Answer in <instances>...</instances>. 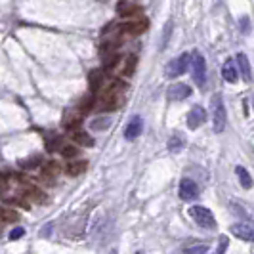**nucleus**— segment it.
Returning <instances> with one entry per match:
<instances>
[{"label":"nucleus","mask_w":254,"mask_h":254,"mask_svg":"<svg viewBox=\"0 0 254 254\" xmlns=\"http://www.w3.org/2000/svg\"><path fill=\"white\" fill-rule=\"evenodd\" d=\"M123 92H119L117 88L109 86L107 90L102 94L100 102H98V109L100 111H117V109L123 105V98H121Z\"/></svg>","instance_id":"f257e3e1"},{"label":"nucleus","mask_w":254,"mask_h":254,"mask_svg":"<svg viewBox=\"0 0 254 254\" xmlns=\"http://www.w3.org/2000/svg\"><path fill=\"white\" fill-rule=\"evenodd\" d=\"M228 123V115H226V107H224V102H222V96L216 94L212 98V125H214V132L222 134L224 128Z\"/></svg>","instance_id":"f03ea898"},{"label":"nucleus","mask_w":254,"mask_h":254,"mask_svg":"<svg viewBox=\"0 0 254 254\" xmlns=\"http://www.w3.org/2000/svg\"><path fill=\"white\" fill-rule=\"evenodd\" d=\"M191 65V54H180L176 55L174 59H170V63L166 65V76L168 78H176V76H180L183 73L187 71V67Z\"/></svg>","instance_id":"7ed1b4c3"},{"label":"nucleus","mask_w":254,"mask_h":254,"mask_svg":"<svg viewBox=\"0 0 254 254\" xmlns=\"http://www.w3.org/2000/svg\"><path fill=\"white\" fill-rule=\"evenodd\" d=\"M147 27H149V21H147V18L138 16V18H134L132 21L121 23V25H119V35L140 36V35H144L145 31H147Z\"/></svg>","instance_id":"20e7f679"},{"label":"nucleus","mask_w":254,"mask_h":254,"mask_svg":"<svg viewBox=\"0 0 254 254\" xmlns=\"http://www.w3.org/2000/svg\"><path fill=\"white\" fill-rule=\"evenodd\" d=\"M189 216L193 218L203 229H214L216 228V220H214L212 212L206 206H199V204L197 206H191L189 208Z\"/></svg>","instance_id":"39448f33"},{"label":"nucleus","mask_w":254,"mask_h":254,"mask_svg":"<svg viewBox=\"0 0 254 254\" xmlns=\"http://www.w3.org/2000/svg\"><path fill=\"white\" fill-rule=\"evenodd\" d=\"M191 73H193V80L197 82V86H204L206 80V61L201 52H191Z\"/></svg>","instance_id":"423d86ee"},{"label":"nucleus","mask_w":254,"mask_h":254,"mask_svg":"<svg viewBox=\"0 0 254 254\" xmlns=\"http://www.w3.org/2000/svg\"><path fill=\"white\" fill-rule=\"evenodd\" d=\"M204 121H206V111L201 107V105L191 107V111L187 113V127L191 128V130H197L199 127H203Z\"/></svg>","instance_id":"0eeeda50"},{"label":"nucleus","mask_w":254,"mask_h":254,"mask_svg":"<svg viewBox=\"0 0 254 254\" xmlns=\"http://www.w3.org/2000/svg\"><path fill=\"white\" fill-rule=\"evenodd\" d=\"M231 233L237 239H243L247 243H254V226L253 224H233L231 226Z\"/></svg>","instance_id":"6e6552de"},{"label":"nucleus","mask_w":254,"mask_h":254,"mask_svg":"<svg viewBox=\"0 0 254 254\" xmlns=\"http://www.w3.org/2000/svg\"><path fill=\"white\" fill-rule=\"evenodd\" d=\"M191 96V88L187 84H172L168 90H166V98L170 102H181L185 98Z\"/></svg>","instance_id":"1a4fd4ad"},{"label":"nucleus","mask_w":254,"mask_h":254,"mask_svg":"<svg viewBox=\"0 0 254 254\" xmlns=\"http://www.w3.org/2000/svg\"><path fill=\"white\" fill-rule=\"evenodd\" d=\"M199 195V187L193 180H181L180 181V197L181 201H193Z\"/></svg>","instance_id":"9d476101"},{"label":"nucleus","mask_w":254,"mask_h":254,"mask_svg":"<svg viewBox=\"0 0 254 254\" xmlns=\"http://www.w3.org/2000/svg\"><path fill=\"white\" fill-rule=\"evenodd\" d=\"M117 12L121 18H138L144 12V8L140 4H134V2H121L117 6Z\"/></svg>","instance_id":"9b49d317"},{"label":"nucleus","mask_w":254,"mask_h":254,"mask_svg":"<svg viewBox=\"0 0 254 254\" xmlns=\"http://www.w3.org/2000/svg\"><path fill=\"white\" fill-rule=\"evenodd\" d=\"M142 130H144V121H142L140 117H134V119L128 123V127L125 128V138H127L128 142H134V140L142 134Z\"/></svg>","instance_id":"f8f14e48"},{"label":"nucleus","mask_w":254,"mask_h":254,"mask_svg":"<svg viewBox=\"0 0 254 254\" xmlns=\"http://www.w3.org/2000/svg\"><path fill=\"white\" fill-rule=\"evenodd\" d=\"M59 172H61V164L57 161L42 164V180H46L48 183H54V180L59 176Z\"/></svg>","instance_id":"ddd939ff"},{"label":"nucleus","mask_w":254,"mask_h":254,"mask_svg":"<svg viewBox=\"0 0 254 254\" xmlns=\"http://www.w3.org/2000/svg\"><path fill=\"white\" fill-rule=\"evenodd\" d=\"M21 195H25L29 201L38 203V204H42V203L46 201V195H44L36 185H33V183H23V191H21Z\"/></svg>","instance_id":"4468645a"},{"label":"nucleus","mask_w":254,"mask_h":254,"mask_svg":"<svg viewBox=\"0 0 254 254\" xmlns=\"http://www.w3.org/2000/svg\"><path fill=\"white\" fill-rule=\"evenodd\" d=\"M105 71V69H103ZM102 69H94L88 75V84H90V92L98 94V92L103 88V82H105V75H103Z\"/></svg>","instance_id":"2eb2a0df"},{"label":"nucleus","mask_w":254,"mask_h":254,"mask_svg":"<svg viewBox=\"0 0 254 254\" xmlns=\"http://www.w3.org/2000/svg\"><path fill=\"white\" fill-rule=\"evenodd\" d=\"M82 127V113L78 111V113H65V117H63V128L65 130H69V132H73V130H78V128Z\"/></svg>","instance_id":"dca6fc26"},{"label":"nucleus","mask_w":254,"mask_h":254,"mask_svg":"<svg viewBox=\"0 0 254 254\" xmlns=\"http://www.w3.org/2000/svg\"><path fill=\"white\" fill-rule=\"evenodd\" d=\"M86 166H88L86 161H76V159H75V161L65 164V174L71 176V178H76V176H80L82 172H86Z\"/></svg>","instance_id":"f3484780"},{"label":"nucleus","mask_w":254,"mask_h":254,"mask_svg":"<svg viewBox=\"0 0 254 254\" xmlns=\"http://www.w3.org/2000/svg\"><path fill=\"white\" fill-rule=\"evenodd\" d=\"M71 140H73V144L80 145V147H92V145H94V140H92L90 134L82 132L80 128H78V130H73V132H71Z\"/></svg>","instance_id":"a211bd4d"},{"label":"nucleus","mask_w":254,"mask_h":254,"mask_svg":"<svg viewBox=\"0 0 254 254\" xmlns=\"http://www.w3.org/2000/svg\"><path fill=\"white\" fill-rule=\"evenodd\" d=\"M222 75H224V78H226L229 84H235L237 80H239V73H237L235 63H233L231 59H228V61L224 63V67H222Z\"/></svg>","instance_id":"6ab92c4d"},{"label":"nucleus","mask_w":254,"mask_h":254,"mask_svg":"<svg viewBox=\"0 0 254 254\" xmlns=\"http://www.w3.org/2000/svg\"><path fill=\"white\" fill-rule=\"evenodd\" d=\"M94 105H96V94H94V92H88V94L78 102L76 109H78L82 115H88L92 109H94Z\"/></svg>","instance_id":"aec40b11"},{"label":"nucleus","mask_w":254,"mask_h":254,"mask_svg":"<svg viewBox=\"0 0 254 254\" xmlns=\"http://www.w3.org/2000/svg\"><path fill=\"white\" fill-rule=\"evenodd\" d=\"M237 63H239V69L243 73L245 80H251L253 78V69H251V63H249V57L245 54H237Z\"/></svg>","instance_id":"412c9836"},{"label":"nucleus","mask_w":254,"mask_h":254,"mask_svg":"<svg viewBox=\"0 0 254 254\" xmlns=\"http://www.w3.org/2000/svg\"><path fill=\"white\" fill-rule=\"evenodd\" d=\"M235 174H237V178H239L241 187H245V189H251V187H253V178H251V174H249V170H247V168L237 166Z\"/></svg>","instance_id":"4be33fe9"},{"label":"nucleus","mask_w":254,"mask_h":254,"mask_svg":"<svg viewBox=\"0 0 254 254\" xmlns=\"http://www.w3.org/2000/svg\"><path fill=\"white\" fill-rule=\"evenodd\" d=\"M136 63H138V57L134 54H130L127 59H125V65H123V69H121V75L130 78V76L134 75V71H136Z\"/></svg>","instance_id":"5701e85b"},{"label":"nucleus","mask_w":254,"mask_h":254,"mask_svg":"<svg viewBox=\"0 0 254 254\" xmlns=\"http://www.w3.org/2000/svg\"><path fill=\"white\" fill-rule=\"evenodd\" d=\"M42 161H44L42 155H33V157H29V159L19 161V166H21L23 170H35L36 166H42Z\"/></svg>","instance_id":"b1692460"},{"label":"nucleus","mask_w":254,"mask_h":254,"mask_svg":"<svg viewBox=\"0 0 254 254\" xmlns=\"http://www.w3.org/2000/svg\"><path fill=\"white\" fill-rule=\"evenodd\" d=\"M0 216H2V224H14L19 220V214L14 208H2L0 210Z\"/></svg>","instance_id":"393cba45"},{"label":"nucleus","mask_w":254,"mask_h":254,"mask_svg":"<svg viewBox=\"0 0 254 254\" xmlns=\"http://www.w3.org/2000/svg\"><path fill=\"white\" fill-rule=\"evenodd\" d=\"M117 63H119V54H117V52L105 54V57H103V69H105V71H111Z\"/></svg>","instance_id":"a878e982"},{"label":"nucleus","mask_w":254,"mask_h":254,"mask_svg":"<svg viewBox=\"0 0 254 254\" xmlns=\"http://www.w3.org/2000/svg\"><path fill=\"white\" fill-rule=\"evenodd\" d=\"M59 144H61V138H59V136H55V134L46 136V149H48L50 153H54L55 149H59Z\"/></svg>","instance_id":"bb28decb"},{"label":"nucleus","mask_w":254,"mask_h":254,"mask_svg":"<svg viewBox=\"0 0 254 254\" xmlns=\"http://www.w3.org/2000/svg\"><path fill=\"white\" fill-rule=\"evenodd\" d=\"M61 155H63L65 159H76V157L80 155V151H78L76 144L75 145H65V147L61 149Z\"/></svg>","instance_id":"cd10ccee"},{"label":"nucleus","mask_w":254,"mask_h":254,"mask_svg":"<svg viewBox=\"0 0 254 254\" xmlns=\"http://www.w3.org/2000/svg\"><path fill=\"white\" fill-rule=\"evenodd\" d=\"M181 145H183V140H181L178 134H174V138H172V140H170V144H168L170 151H178Z\"/></svg>","instance_id":"c85d7f7f"},{"label":"nucleus","mask_w":254,"mask_h":254,"mask_svg":"<svg viewBox=\"0 0 254 254\" xmlns=\"http://www.w3.org/2000/svg\"><path fill=\"white\" fill-rule=\"evenodd\" d=\"M181 251H183V253H206L208 249L203 247V245H193V247H183Z\"/></svg>","instance_id":"c756f323"},{"label":"nucleus","mask_w":254,"mask_h":254,"mask_svg":"<svg viewBox=\"0 0 254 254\" xmlns=\"http://www.w3.org/2000/svg\"><path fill=\"white\" fill-rule=\"evenodd\" d=\"M105 127H109L107 119H96V121L92 123V128H94V130H102V128H105Z\"/></svg>","instance_id":"7c9ffc66"},{"label":"nucleus","mask_w":254,"mask_h":254,"mask_svg":"<svg viewBox=\"0 0 254 254\" xmlns=\"http://www.w3.org/2000/svg\"><path fill=\"white\" fill-rule=\"evenodd\" d=\"M21 235H23V229H21V228H18V229H14V231L10 233V239L14 241V239H19Z\"/></svg>","instance_id":"2f4dec72"},{"label":"nucleus","mask_w":254,"mask_h":254,"mask_svg":"<svg viewBox=\"0 0 254 254\" xmlns=\"http://www.w3.org/2000/svg\"><path fill=\"white\" fill-rule=\"evenodd\" d=\"M220 243H222V245H220L218 253H224V251H226V245H228V239H226V237H222V239H220Z\"/></svg>","instance_id":"473e14b6"}]
</instances>
